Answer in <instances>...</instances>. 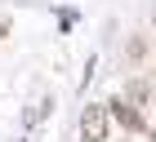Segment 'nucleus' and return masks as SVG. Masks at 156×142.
Listing matches in <instances>:
<instances>
[{"instance_id":"1","label":"nucleus","mask_w":156,"mask_h":142,"mask_svg":"<svg viewBox=\"0 0 156 142\" xmlns=\"http://www.w3.org/2000/svg\"><path fill=\"white\" fill-rule=\"evenodd\" d=\"M107 129H112V116H107V102L98 106L89 102L80 111V142H107Z\"/></svg>"},{"instance_id":"2","label":"nucleus","mask_w":156,"mask_h":142,"mask_svg":"<svg viewBox=\"0 0 156 142\" xmlns=\"http://www.w3.org/2000/svg\"><path fill=\"white\" fill-rule=\"evenodd\" d=\"M107 116L116 120V124H125V129H143V111H138L129 98H112V102H107Z\"/></svg>"},{"instance_id":"3","label":"nucleus","mask_w":156,"mask_h":142,"mask_svg":"<svg viewBox=\"0 0 156 142\" xmlns=\"http://www.w3.org/2000/svg\"><path fill=\"white\" fill-rule=\"evenodd\" d=\"M5 31H9V22H0V36H5Z\"/></svg>"}]
</instances>
